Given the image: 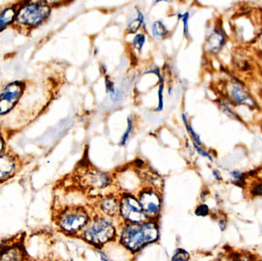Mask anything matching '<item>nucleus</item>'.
Segmentation results:
<instances>
[{
    "instance_id": "nucleus-1",
    "label": "nucleus",
    "mask_w": 262,
    "mask_h": 261,
    "mask_svg": "<svg viewBox=\"0 0 262 261\" xmlns=\"http://www.w3.org/2000/svg\"><path fill=\"white\" fill-rule=\"evenodd\" d=\"M160 237L158 225L155 221L137 224H126L120 234V242L131 252H138L149 244L157 242Z\"/></svg>"
},
{
    "instance_id": "nucleus-2",
    "label": "nucleus",
    "mask_w": 262,
    "mask_h": 261,
    "mask_svg": "<svg viewBox=\"0 0 262 261\" xmlns=\"http://www.w3.org/2000/svg\"><path fill=\"white\" fill-rule=\"evenodd\" d=\"M116 228L109 218L95 217L90 219L81 231L83 239L97 248L112 242L116 237Z\"/></svg>"
},
{
    "instance_id": "nucleus-3",
    "label": "nucleus",
    "mask_w": 262,
    "mask_h": 261,
    "mask_svg": "<svg viewBox=\"0 0 262 261\" xmlns=\"http://www.w3.org/2000/svg\"><path fill=\"white\" fill-rule=\"evenodd\" d=\"M90 219L89 213L82 207H69L58 213L55 223L61 232L73 235L81 232Z\"/></svg>"
},
{
    "instance_id": "nucleus-4",
    "label": "nucleus",
    "mask_w": 262,
    "mask_h": 261,
    "mask_svg": "<svg viewBox=\"0 0 262 261\" xmlns=\"http://www.w3.org/2000/svg\"><path fill=\"white\" fill-rule=\"evenodd\" d=\"M50 12V6L44 2L30 3L17 10L15 21L20 26L36 27L49 18Z\"/></svg>"
},
{
    "instance_id": "nucleus-5",
    "label": "nucleus",
    "mask_w": 262,
    "mask_h": 261,
    "mask_svg": "<svg viewBox=\"0 0 262 261\" xmlns=\"http://www.w3.org/2000/svg\"><path fill=\"white\" fill-rule=\"evenodd\" d=\"M119 216L127 224H137L147 221L138 199L130 194H124L120 199Z\"/></svg>"
},
{
    "instance_id": "nucleus-6",
    "label": "nucleus",
    "mask_w": 262,
    "mask_h": 261,
    "mask_svg": "<svg viewBox=\"0 0 262 261\" xmlns=\"http://www.w3.org/2000/svg\"><path fill=\"white\" fill-rule=\"evenodd\" d=\"M139 203L148 221H155L161 211L160 194L152 188H145L139 193Z\"/></svg>"
},
{
    "instance_id": "nucleus-7",
    "label": "nucleus",
    "mask_w": 262,
    "mask_h": 261,
    "mask_svg": "<svg viewBox=\"0 0 262 261\" xmlns=\"http://www.w3.org/2000/svg\"><path fill=\"white\" fill-rule=\"evenodd\" d=\"M23 81H14L6 85L0 93V116L7 114L14 108L24 90Z\"/></svg>"
},
{
    "instance_id": "nucleus-8",
    "label": "nucleus",
    "mask_w": 262,
    "mask_h": 261,
    "mask_svg": "<svg viewBox=\"0 0 262 261\" xmlns=\"http://www.w3.org/2000/svg\"><path fill=\"white\" fill-rule=\"evenodd\" d=\"M0 261H30L23 241H6L0 248Z\"/></svg>"
},
{
    "instance_id": "nucleus-9",
    "label": "nucleus",
    "mask_w": 262,
    "mask_h": 261,
    "mask_svg": "<svg viewBox=\"0 0 262 261\" xmlns=\"http://www.w3.org/2000/svg\"><path fill=\"white\" fill-rule=\"evenodd\" d=\"M19 168L18 159L10 153L0 154V185L10 180Z\"/></svg>"
},
{
    "instance_id": "nucleus-10",
    "label": "nucleus",
    "mask_w": 262,
    "mask_h": 261,
    "mask_svg": "<svg viewBox=\"0 0 262 261\" xmlns=\"http://www.w3.org/2000/svg\"><path fill=\"white\" fill-rule=\"evenodd\" d=\"M84 185L91 189H103L108 186L111 179L108 175L99 171H92L84 176Z\"/></svg>"
},
{
    "instance_id": "nucleus-11",
    "label": "nucleus",
    "mask_w": 262,
    "mask_h": 261,
    "mask_svg": "<svg viewBox=\"0 0 262 261\" xmlns=\"http://www.w3.org/2000/svg\"><path fill=\"white\" fill-rule=\"evenodd\" d=\"M100 208L101 211L109 219L116 217L120 214V199L115 196H107L101 201Z\"/></svg>"
},
{
    "instance_id": "nucleus-12",
    "label": "nucleus",
    "mask_w": 262,
    "mask_h": 261,
    "mask_svg": "<svg viewBox=\"0 0 262 261\" xmlns=\"http://www.w3.org/2000/svg\"><path fill=\"white\" fill-rule=\"evenodd\" d=\"M225 36L221 32L215 31L209 37L207 41L208 50L212 52H215L221 49L223 44H224Z\"/></svg>"
},
{
    "instance_id": "nucleus-13",
    "label": "nucleus",
    "mask_w": 262,
    "mask_h": 261,
    "mask_svg": "<svg viewBox=\"0 0 262 261\" xmlns=\"http://www.w3.org/2000/svg\"><path fill=\"white\" fill-rule=\"evenodd\" d=\"M16 9L14 7H8L0 12V32L15 21Z\"/></svg>"
},
{
    "instance_id": "nucleus-14",
    "label": "nucleus",
    "mask_w": 262,
    "mask_h": 261,
    "mask_svg": "<svg viewBox=\"0 0 262 261\" xmlns=\"http://www.w3.org/2000/svg\"><path fill=\"white\" fill-rule=\"evenodd\" d=\"M232 96L238 103H246V101H249L247 93L238 85H235L232 89Z\"/></svg>"
},
{
    "instance_id": "nucleus-15",
    "label": "nucleus",
    "mask_w": 262,
    "mask_h": 261,
    "mask_svg": "<svg viewBox=\"0 0 262 261\" xmlns=\"http://www.w3.org/2000/svg\"><path fill=\"white\" fill-rule=\"evenodd\" d=\"M143 22H144V16H143V13L138 10V16L128 25L127 31L131 34L136 33L143 26Z\"/></svg>"
},
{
    "instance_id": "nucleus-16",
    "label": "nucleus",
    "mask_w": 262,
    "mask_h": 261,
    "mask_svg": "<svg viewBox=\"0 0 262 261\" xmlns=\"http://www.w3.org/2000/svg\"><path fill=\"white\" fill-rule=\"evenodd\" d=\"M152 32L154 36L164 37L167 35L168 30L161 21H154L152 26Z\"/></svg>"
},
{
    "instance_id": "nucleus-17",
    "label": "nucleus",
    "mask_w": 262,
    "mask_h": 261,
    "mask_svg": "<svg viewBox=\"0 0 262 261\" xmlns=\"http://www.w3.org/2000/svg\"><path fill=\"white\" fill-rule=\"evenodd\" d=\"M190 258L189 253L183 248H178L174 252L172 261H189Z\"/></svg>"
},
{
    "instance_id": "nucleus-18",
    "label": "nucleus",
    "mask_w": 262,
    "mask_h": 261,
    "mask_svg": "<svg viewBox=\"0 0 262 261\" xmlns=\"http://www.w3.org/2000/svg\"><path fill=\"white\" fill-rule=\"evenodd\" d=\"M145 41H146V37H145L144 34H137L133 40V45L139 52H141L142 49L144 45Z\"/></svg>"
},
{
    "instance_id": "nucleus-19",
    "label": "nucleus",
    "mask_w": 262,
    "mask_h": 261,
    "mask_svg": "<svg viewBox=\"0 0 262 261\" xmlns=\"http://www.w3.org/2000/svg\"><path fill=\"white\" fill-rule=\"evenodd\" d=\"M133 128H134V123H133L132 118L128 117L127 119V128L126 130V131L124 132V135L122 136V138H121V143H120V145L124 146L126 144H127V140H128L129 137H130V135L131 132H132Z\"/></svg>"
},
{
    "instance_id": "nucleus-20",
    "label": "nucleus",
    "mask_w": 262,
    "mask_h": 261,
    "mask_svg": "<svg viewBox=\"0 0 262 261\" xmlns=\"http://www.w3.org/2000/svg\"><path fill=\"white\" fill-rule=\"evenodd\" d=\"M183 120L184 121L185 125H186V129H187L188 132L190 133L191 136H192V139L195 141L194 144H197V145H200L202 144L201 141H200V136L199 135H197L196 133H195L193 130H192V127L189 124V122H188L187 118L185 116V114H183Z\"/></svg>"
},
{
    "instance_id": "nucleus-21",
    "label": "nucleus",
    "mask_w": 262,
    "mask_h": 261,
    "mask_svg": "<svg viewBox=\"0 0 262 261\" xmlns=\"http://www.w3.org/2000/svg\"><path fill=\"white\" fill-rule=\"evenodd\" d=\"M189 12H186L184 14H179V18L182 19L183 22V32H184V35L186 37L189 36Z\"/></svg>"
},
{
    "instance_id": "nucleus-22",
    "label": "nucleus",
    "mask_w": 262,
    "mask_h": 261,
    "mask_svg": "<svg viewBox=\"0 0 262 261\" xmlns=\"http://www.w3.org/2000/svg\"><path fill=\"white\" fill-rule=\"evenodd\" d=\"M163 83H161L159 87L158 90V98H159V104L158 107L157 108V111H162L163 109Z\"/></svg>"
},
{
    "instance_id": "nucleus-23",
    "label": "nucleus",
    "mask_w": 262,
    "mask_h": 261,
    "mask_svg": "<svg viewBox=\"0 0 262 261\" xmlns=\"http://www.w3.org/2000/svg\"><path fill=\"white\" fill-rule=\"evenodd\" d=\"M209 208H208L207 205H200V206L197 207L195 213L197 216H202V217H204V216H206L209 214Z\"/></svg>"
},
{
    "instance_id": "nucleus-24",
    "label": "nucleus",
    "mask_w": 262,
    "mask_h": 261,
    "mask_svg": "<svg viewBox=\"0 0 262 261\" xmlns=\"http://www.w3.org/2000/svg\"><path fill=\"white\" fill-rule=\"evenodd\" d=\"M194 146H195V148L196 149L197 151H198V153H200V155L205 156V157L209 158L210 160H212V156H211L209 153H207L206 152H205L204 150H202V149L200 148L197 144H194Z\"/></svg>"
},
{
    "instance_id": "nucleus-25",
    "label": "nucleus",
    "mask_w": 262,
    "mask_h": 261,
    "mask_svg": "<svg viewBox=\"0 0 262 261\" xmlns=\"http://www.w3.org/2000/svg\"><path fill=\"white\" fill-rule=\"evenodd\" d=\"M253 193L258 196H262V184H260L254 188Z\"/></svg>"
},
{
    "instance_id": "nucleus-26",
    "label": "nucleus",
    "mask_w": 262,
    "mask_h": 261,
    "mask_svg": "<svg viewBox=\"0 0 262 261\" xmlns=\"http://www.w3.org/2000/svg\"><path fill=\"white\" fill-rule=\"evenodd\" d=\"M4 141H3V138H2V136H0V154H2V153H3V150H4Z\"/></svg>"
},
{
    "instance_id": "nucleus-27",
    "label": "nucleus",
    "mask_w": 262,
    "mask_h": 261,
    "mask_svg": "<svg viewBox=\"0 0 262 261\" xmlns=\"http://www.w3.org/2000/svg\"><path fill=\"white\" fill-rule=\"evenodd\" d=\"M101 260H102V261H109L108 260H107V257H104V255L101 256Z\"/></svg>"
}]
</instances>
